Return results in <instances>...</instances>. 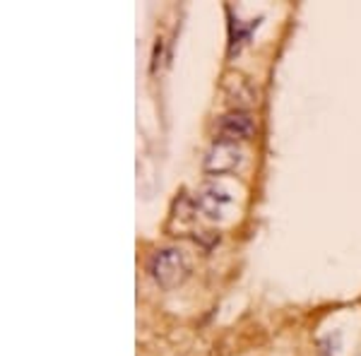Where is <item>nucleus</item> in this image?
<instances>
[{
    "label": "nucleus",
    "instance_id": "f257e3e1",
    "mask_svg": "<svg viewBox=\"0 0 361 356\" xmlns=\"http://www.w3.org/2000/svg\"><path fill=\"white\" fill-rule=\"evenodd\" d=\"M147 270L159 287L173 289L190 274V258L183 248H161L149 258Z\"/></svg>",
    "mask_w": 361,
    "mask_h": 356
},
{
    "label": "nucleus",
    "instance_id": "f03ea898",
    "mask_svg": "<svg viewBox=\"0 0 361 356\" xmlns=\"http://www.w3.org/2000/svg\"><path fill=\"white\" fill-rule=\"evenodd\" d=\"M195 205L205 217L222 219L231 207V195L222 183H205L195 195Z\"/></svg>",
    "mask_w": 361,
    "mask_h": 356
},
{
    "label": "nucleus",
    "instance_id": "7ed1b4c3",
    "mask_svg": "<svg viewBox=\"0 0 361 356\" xmlns=\"http://www.w3.org/2000/svg\"><path fill=\"white\" fill-rule=\"evenodd\" d=\"M243 152L238 149L236 142H229V140H219V142L212 145V149L207 152L205 156V168L209 173H224L231 171L241 164Z\"/></svg>",
    "mask_w": 361,
    "mask_h": 356
},
{
    "label": "nucleus",
    "instance_id": "20e7f679",
    "mask_svg": "<svg viewBox=\"0 0 361 356\" xmlns=\"http://www.w3.org/2000/svg\"><path fill=\"white\" fill-rule=\"evenodd\" d=\"M255 133V123L246 111H231V113L222 116L219 121V135L229 142H238V140H248Z\"/></svg>",
    "mask_w": 361,
    "mask_h": 356
}]
</instances>
